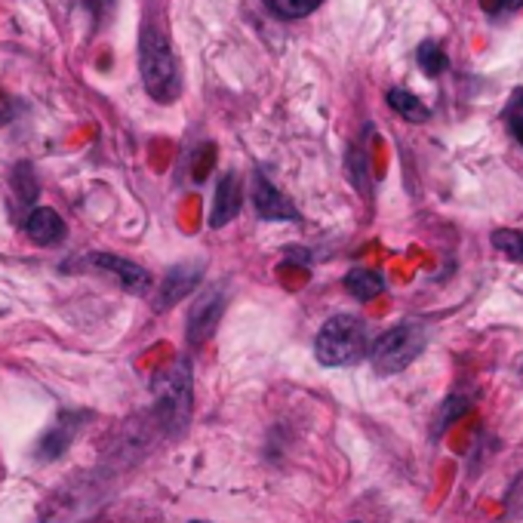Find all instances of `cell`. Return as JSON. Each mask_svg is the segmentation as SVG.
<instances>
[{
    "instance_id": "cell-1",
    "label": "cell",
    "mask_w": 523,
    "mask_h": 523,
    "mask_svg": "<svg viewBox=\"0 0 523 523\" xmlns=\"http://www.w3.org/2000/svg\"><path fill=\"white\" fill-rule=\"evenodd\" d=\"M139 71H142V84L148 90V96L160 105H170L179 99V65H176V53L170 47L167 31L157 22H148L142 28V40H139Z\"/></svg>"
},
{
    "instance_id": "cell-2",
    "label": "cell",
    "mask_w": 523,
    "mask_h": 523,
    "mask_svg": "<svg viewBox=\"0 0 523 523\" xmlns=\"http://www.w3.org/2000/svg\"><path fill=\"white\" fill-rule=\"evenodd\" d=\"M364 354H370V336L367 324L354 314L330 317L314 339V357L324 367H348Z\"/></svg>"
},
{
    "instance_id": "cell-3",
    "label": "cell",
    "mask_w": 523,
    "mask_h": 523,
    "mask_svg": "<svg viewBox=\"0 0 523 523\" xmlns=\"http://www.w3.org/2000/svg\"><path fill=\"white\" fill-rule=\"evenodd\" d=\"M428 333L416 320H407V324L391 327L388 333H382L373 345H370V360L373 370L379 376H397L404 373L413 360L425 351Z\"/></svg>"
},
{
    "instance_id": "cell-4",
    "label": "cell",
    "mask_w": 523,
    "mask_h": 523,
    "mask_svg": "<svg viewBox=\"0 0 523 523\" xmlns=\"http://www.w3.org/2000/svg\"><path fill=\"white\" fill-rule=\"evenodd\" d=\"M222 311H225V293L222 287H210L197 296V302L191 305L188 311V342L191 345H204L213 339L216 327H219V320H222Z\"/></svg>"
},
{
    "instance_id": "cell-5",
    "label": "cell",
    "mask_w": 523,
    "mask_h": 523,
    "mask_svg": "<svg viewBox=\"0 0 523 523\" xmlns=\"http://www.w3.org/2000/svg\"><path fill=\"white\" fill-rule=\"evenodd\" d=\"M200 262H182L176 265L173 271H167V277L160 280V287H157V296H154V311H167L173 308L179 299L191 296L194 287L200 284Z\"/></svg>"
},
{
    "instance_id": "cell-6",
    "label": "cell",
    "mask_w": 523,
    "mask_h": 523,
    "mask_svg": "<svg viewBox=\"0 0 523 523\" xmlns=\"http://www.w3.org/2000/svg\"><path fill=\"white\" fill-rule=\"evenodd\" d=\"M253 207H256V213L262 219H274V222H280V219H299V210L290 204L287 194L277 191L262 173H256V179H253Z\"/></svg>"
},
{
    "instance_id": "cell-7",
    "label": "cell",
    "mask_w": 523,
    "mask_h": 523,
    "mask_svg": "<svg viewBox=\"0 0 523 523\" xmlns=\"http://www.w3.org/2000/svg\"><path fill=\"white\" fill-rule=\"evenodd\" d=\"M90 265H96V268H102L105 274H114L120 284H124L127 290H133V293H145L148 290V271L145 268H139L136 262H130V259H120V256H108V253H96V256H90Z\"/></svg>"
},
{
    "instance_id": "cell-8",
    "label": "cell",
    "mask_w": 523,
    "mask_h": 523,
    "mask_svg": "<svg viewBox=\"0 0 523 523\" xmlns=\"http://www.w3.org/2000/svg\"><path fill=\"white\" fill-rule=\"evenodd\" d=\"M77 416H71V413H62L59 416V422H53V428L44 434V440L37 444V459H44V462H50V459H59L68 447H71V440H74V434H77Z\"/></svg>"
},
{
    "instance_id": "cell-9",
    "label": "cell",
    "mask_w": 523,
    "mask_h": 523,
    "mask_svg": "<svg viewBox=\"0 0 523 523\" xmlns=\"http://www.w3.org/2000/svg\"><path fill=\"white\" fill-rule=\"evenodd\" d=\"M25 231H28V237L34 240V244L50 247V244H59V240L65 237V222H62V216H59L56 210L37 207V210L28 216Z\"/></svg>"
},
{
    "instance_id": "cell-10",
    "label": "cell",
    "mask_w": 523,
    "mask_h": 523,
    "mask_svg": "<svg viewBox=\"0 0 523 523\" xmlns=\"http://www.w3.org/2000/svg\"><path fill=\"white\" fill-rule=\"evenodd\" d=\"M240 200H244V194H240V179H237V173H225L222 182H219V191H216V204H213L210 225H213V228L228 225V222L240 213Z\"/></svg>"
},
{
    "instance_id": "cell-11",
    "label": "cell",
    "mask_w": 523,
    "mask_h": 523,
    "mask_svg": "<svg viewBox=\"0 0 523 523\" xmlns=\"http://www.w3.org/2000/svg\"><path fill=\"white\" fill-rule=\"evenodd\" d=\"M345 290H348L354 299H360V302H370V299H376V296L385 290V280H382V274H376V271L354 268V271H348V277H345Z\"/></svg>"
},
{
    "instance_id": "cell-12",
    "label": "cell",
    "mask_w": 523,
    "mask_h": 523,
    "mask_svg": "<svg viewBox=\"0 0 523 523\" xmlns=\"http://www.w3.org/2000/svg\"><path fill=\"white\" fill-rule=\"evenodd\" d=\"M388 105H391V111H397L404 120H410V124H425L428 114H431L428 105L419 96H413L410 90H400V87L388 90Z\"/></svg>"
},
{
    "instance_id": "cell-13",
    "label": "cell",
    "mask_w": 523,
    "mask_h": 523,
    "mask_svg": "<svg viewBox=\"0 0 523 523\" xmlns=\"http://www.w3.org/2000/svg\"><path fill=\"white\" fill-rule=\"evenodd\" d=\"M416 62H419L422 74H428V77H440L450 68V59H447L444 47H440L437 40H422L419 50H416Z\"/></svg>"
},
{
    "instance_id": "cell-14",
    "label": "cell",
    "mask_w": 523,
    "mask_h": 523,
    "mask_svg": "<svg viewBox=\"0 0 523 523\" xmlns=\"http://www.w3.org/2000/svg\"><path fill=\"white\" fill-rule=\"evenodd\" d=\"M324 0H265V7L280 16V19H302V16H311Z\"/></svg>"
},
{
    "instance_id": "cell-15",
    "label": "cell",
    "mask_w": 523,
    "mask_h": 523,
    "mask_svg": "<svg viewBox=\"0 0 523 523\" xmlns=\"http://www.w3.org/2000/svg\"><path fill=\"white\" fill-rule=\"evenodd\" d=\"M493 247L502 253V256H508L511 262H523V231H517V228H499V231H493Z\"/></svg>"
},
{
    "instance_id": "cell-16",
    "label": "cell",
    "mask_w": 523,
    "mask_h": 523,
    "mask_svg": "<svg viewBox=\"0 0 523 523\" xmlns=\"http://www.w3.org/2000/svg\"><path fill=\"white\" fill-rule=\"evenodd\" d=\"M502 117H505V124H508V133H511V136L517 139V145L523 148V87H514V93H511V99H508Z\"/></svg>"
},
{
    "instance_id": "cell-17",
    "label": "cell",
    "mask_w": 523,
    "mask_h": 523,
    "mask_svg": "<svg viewBox=\"0 0 523 523\" xmlns=\"http://www.w3.org/2000/svg\"><path fill=\"white\" fill-rule=\"evenodd\" d=\"M468 407H471V400L468 397H462V394H453V397H447V404H444V410H440V416H437V437L444 434L459 416H465L468 413Z\"/></svg>"
},
{
    "instance_id": "cell-18",
    "label": "cell",
    "mask_w": 523,
    "mask_h": 523,
    "mask_svg": "<svg viewBox=\"0 0 523 523\" xmlns=\"http://www.w3.org/2000/svg\"><path fill=\"white\" fill-rule=\"evenodd\" d=\"M16 185H19V194L25 197V200H34V194H37V185H34V176H31V167H19L16 170Z\"/></svg>"
},
{
    "instance_id": "cell-19",
    "label": "cell",
    "mask_w": 523,
    "mask_h": 523,
    "mask_svg": "<svg viewBox=\"0 0 523 523\" xmlns=\"http://www.w3.org/2000/svg\"><path fill=\"white\" fill-rule=\"evenodd\" d=\"M80 4H84L96 19H105L114 10V0H80Z\"/></svg>"
},
{
    "instance_id": "cell-20",
    "label": "cell",
    "mask_w": 523,
    "mask_h": 523,
    "mask_svg": "<svg viewBox=\"0 0 523 523\" xmlns=\"http://www.w3.org/2000/svg\"><path fill=\"white\" fill-rule=\"evenodd\" d=\"M523 7V0H496L493 4V13H514Z\"/></svg>"
},
{
    "instance_id": "cell-21",
    "label": "cell",
    "mask_w": 523,
    "mask_h": 523,
    "mask_svg": "<svg viewBox=\"0 0 523 523\" xmlns=\"http://www.w3.org/2000/svg\"><path fill=\"white\" fill-rule=\"evenodd\" d=\"M191 523H207V520H191Z\"/></svg>"
}]
</instances>
